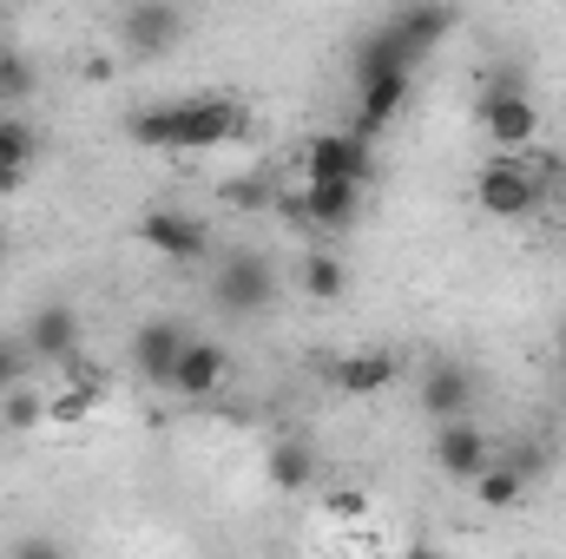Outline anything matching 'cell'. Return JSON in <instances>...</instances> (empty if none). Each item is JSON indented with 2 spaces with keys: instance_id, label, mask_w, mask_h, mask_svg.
<instances>
[{
  "instance_id": "7a4b0ae2",
  "label": "cell",
  "mask_w": 566,
  "mask_h": 559,
  "mask_svg": "<svg viewBox=\"0 0 566 559\" xmlns=\"http://www.w3.org/2000/svg\"><path fill=\"white\" fill-rule=\"evenodd\" d=\"M474 204H481L488 218H527V211L541 204L527 158H494V165H481V178H474Z\"/></svg>"
},
{
  "instance_id": "5bb4252c",
  "label": "cell",
  "mask_w": 566,
  "mask_h": 559,
  "mask_svg": "<svg viewBox=\"0 0 566 559\" xmlns=\"http://www.w3.org/2000/svg\"><path fill=\"white\" fill-rule=\"evenodd\" d=\"M27 342H33V356H66V349H73V309H46V316L27 329Z\"/></svg>"
},
{
  "instance_id": "277c9868",
  "label": "cell",
  "mask_w": 566,
  "mask_h": 559,
  "mask_svg": "<svg viewBox=\"0 0 566 559\" xmlns=\"http://www.w3.org/2000/svg\"><path fill=\"white\" fill-rule=\"evenodd\" d=\"M224 376H231V356H224L218 342H185V349H178V362H171V382H165V389H178V395L205 402V395H218V389H224Z\"/></svg>"
},
{
  "instance_id": "4fadbf2b",
  "label": "cell",
  "mask_w": 566,
  "mask_h": 559,
  "mask_svg": "<svg viewBox=\"0 0 566 559\" xmlns=\"http://www.w3.org/2000/svg\"><path fill=\"white\" fill-rule=\"evenodd\" d=\"M178 349H185V336H178L171 323H151V329L139 336V376H151V382H171Z\"/></svg>"
},
{
  "instance_id": "7c38bea8",
  "label": "cell",
  "mask_w": 566,
  "mask_h": 559,
  "mask_svg": "<svg viewBox=\"0 0 566 559\" xmlns=\"http://www.w3.org/2000/svg\"><path fill=\"white\" fill-rule=\"evenodd\" d=\"M527 494V467L521 461H488L481 474H474V500L481 507H514Z\"/></svg>"
},
{
  "instance_id": "e0dca14e",
  "label": "cell",
  "mask_w": 566,
  "mask_h": 559,
  "mask_svg": "<svg viewBox=\"0 0 566 559\" xmlns=\"http://www.w3.org/2000/svg\"><path fill=\"white\" fill-rule=\"evenodd\" d=\"M428 409H434V415H461V409H468V382H461L454 369L434 376V382H428Z\"/></svg>"
},
{
  "instance_id": "ac0fdd59",
  "label": "cell",
  "mask_w": 566,
  "mask_h": 559,
  "mask_svg": "<svg viewBox=\"0 0 566 559\" xmlns=\"http://www.w3.org/2000/svg\"><path fill=\"white\" fill-rule=\"evenodd\" d=\"M271 481H277V487H303V481H310V454H303V447H277Z\"/></svg>"
},
{
  "instance_id": "8fae6325",
  "label": "cell",
  "mask_w": 566,
  "mask_h": 559,
  "mask_svg": "<svg viewBox=\"0 0 566 559\" xmlns=\"http://www.w3.org/2000/svg\"><path fill=\"white\" fill-rule=\"evenodd\" d=\"M402 99H409V73H402V60L376 66V73H369V93H363V133H376Z\"/></svg>"
},
{
  "instance_id": "5b68a950",
  "label": "cell",
  "mask_w": 566,
  "mask_h": 559,
  "mask_svg": "<svg viewBox=\"0 0 566 559\" xmlns=\"http://www.w3.org/2000/svg\"><path fill=\"white\" fill-rule=\"evenodd\" d=\"M396 376H402V362H396L389 349H349V356L329 362V389H336V395H376V389H389Z\"/></svg>"
},
{
  "instance_id": "3957f363",
  "label": "cell",
  "mask_w": 566,
  "mask_h": 559,
  "mask_svg": "<svg viewBox=\"0 0 566 559\" xmlns=\"http://www.w3.org/2000/svg\"><path fill=\"white\" fill-rule=\"evenodd\" d=\"M481 139L494 145V151H507V158L534 151V145H541V106H534L527 93H494V99L481 106Z\"/></svg>"
},
{
  "instance_id": "44dd1931",
  "label": "cell",
  "mask_w": 566,
  "mask_h": 559,
  "mask_svg": "<svg viewBox=\"0 0 566 559\" xmlns=\"http://www.w3.org/2000/svg\"><path fill=\"white\" fill-rule=\"evenodd\" d=\"M0 244H7V238H0Z\"/></svg>"
},
{
  "instance_id": "9c48e42d",
  "label": "cell",
  "mask_w": 566,
  "mask_h": 559,
  "mask_svg": "<svg viewBox=\"0 0 566 559\" xmlns=\"http://www.w3.org/2000/svg\"><path fill=\"white\" fill-rule=\"evenodd\" d=\"M139 244H151L158 257H205V224H191V218H171V211H158V218H145L139 224Z\"/></svg>"
},
{
  "instance_id": "6da1fadb",
  "label": "cell",
  "mask_w": 566,
  "mask_h": 559,
  "mask_svg": "<svg viewBox=\"0 0 566 559\" xmlns=\"http://www.w3.org/2000/svg\"><path fill=\"white\" fill-rule=\"evenodd\" d=\"M133 145H178V151H211V145H231L244 133V106L231 99H198V106H165V113H139Z\"/></svg>"
},
{
  "instance_id": "ffe728a7",
  "label": "cell",
  "mask_w": 566,
  "mask_h": 559,
  "mask_svg": "<svg viewBox=\"0 0 566 559\" xmlns=\"http://www.w3.org/2000/svg\"><path fill=\"white\" fill-rule=\"evenodd\" d=\"M560 362H566V329H560Z\"/></svg>"
},
{
  "instance_id": "8992f818",
  "label": "cell",
  "mask_w": 566,
  "mask_h": 559,
  "mask_svg": "<svg viewBox=\"0 0 566 559\" xmlns=\"http://www.w3.org/2000/svg\"><path fill=\"white\" fill-rule=\"evenodd\" d=\"M434 461H441V474H454V481H474V474L494 461V447H488V434H481L474 421L448 415V428L434 434Z\"/></svg>"
},
{
  "instance_id": "ba28073f",
  "label": "cell",
  "mask_w": 566,
  "mask_h": 559,
  "mask_svg": "<svg viewBox=\"0 0 566 559\" xmlns=\"http://www.w3.org/2000/svg\"><path fill=\"white\" fill-rule=\"evenodd\" d=\"M356 191H363L356 178H303V218L316 231H336L356 218Z\"/></svg>"
},
{
  "instance_id": "9a60e30c",
  "label": "cell",
  "mask_w": 566,
  "mask_h": 559,
  "mask_svg": "<svg viewBox=\"0 0 566 559\" xmlns=\"http://www.w3.org/2000/svg\"><path fill=\"white\" fill-rule=\"evenodd\" d=\"M343 264H336V257H310V264H303V289H310V296H316V303H336V296H343Z\"/></svg>"
},
{
  "instance_id": "2e32d148",
  "label": "cell",
  "mask_w": 566,
  "mask_h": 559,
  "mask_svg": "<svg viewBox=\"0 0 566 559\" xmlns=\"http://www.w3.org/2000/svg\"><path fill=\"white\" fill-rule=\"evenodd\" d=\"M0 409H7V421H13V428H33V421H46V395H40V389H20V382H13V389L0 395Z\"/></svg>"
},
{
  "instance_id": "52a82bcc",
  "label": "cell",
  "mask_w": 566,
  "mask_h": 559,
  "mask_svg": "<svg viewBox=\"0 0 566 559\" xmlns=\"http://www.w3.org/2000/svg\"><path fill=\"white\" fill-rule=\"evenodd\" d=\"M303 178H369V145L343 139V133H323V139L303 145Z\"/></svg>"
},
{
  "instance_id": "d6986e66",
  "label": "cell",
  "mask_w": 566,
  "mask_h": 559,
  "mask_svg": "<svg viewBox=\"0 0 566 559\" xmlns=\"http://www.w3.org/2000/svg\"><path fill=\"white\" fill-rule=\"evenodd\" d=\"M323 507H329V520H363V514H369V494H363V487H336Z\"/></svg>"
},
{
  "instance_id": "30bf717a",
  "label": "cell",
  "mask_w": 566,
  "mask_h": 559,
  "mask_svg": "<svg viewBox=\"0 0 566 559\" xmlns=\"http://www.w3.org/2000/svg\"><path fill=\"white\" fill-rule=\"evenodd\" d=\"M27 178H33V133L20 119H0V198L27 191Z\"/></svg>"
}]
</instances>
